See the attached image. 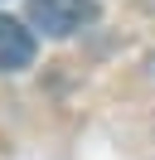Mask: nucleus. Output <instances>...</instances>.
<instances>
[{"label":"nucleus","instance_id":"nucleus-1","mask_svg":"<svg viewBox=\"0 0 155 160\" xmlns=\"http://www.w3.org/2000/svg\"><path fill=\"white\" fill-rule=\"evenodd\" d=\"M97 20V0H29V24L53 39H68Z\"/></svg>","mask_w":155,"mask_h":160},{"label":"nucleus","instance_id":"nucleus-2","mask_svg":"<svg viewBox=\"0 0 155 160\" xmlns=\"http://www.w3.org/2000/svg\"><path fill=\"white\" fill-rule=\"evenodd\" d=\"M34 29H29L24 20H15V15L0 10V73H19L34 63Z\"/></svg>","mask_w":155,"mask_h":160}]
</instances>
